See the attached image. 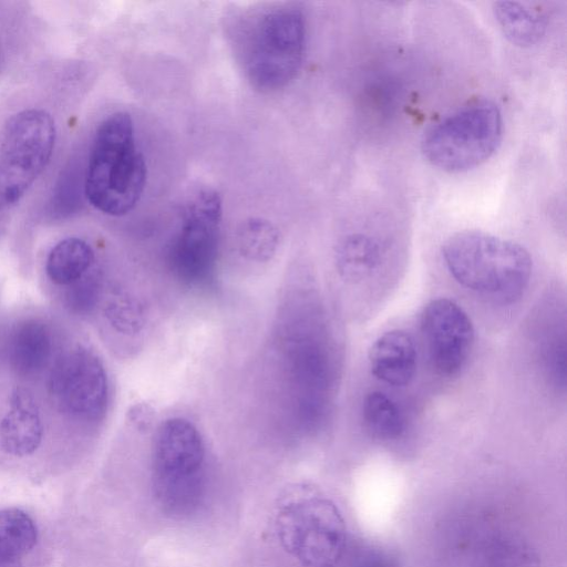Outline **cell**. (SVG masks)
Instances as JSON below:
<instances>
[{"mask_svg": "<svg viewBox=\"0 0 567 567\" xmlns=\"http://www.w3.org/2000/svg\"><path fill=\"white\" fill-rule=\"evenodd\" d=\"M50 393L60 409L83 421L99 420L105 412L107 377L101 360L86 349H75L54 364Z\"/></svg>", "mask_w": 567, "mask_h": 567, "instance_id": "9", "label": "cell"}, {"mask_svg": "<svg viewBox=\"0 0 567 567\" xmlns=\"http://www.w3.org/2000/svg\"><path fill=\"white\" fill-rule=\"evenodd\" d=\"M381 256V247L374 238L361 233L350 234L336 249V268L343 280L357 282L379 267Z\"/></svg>", "mask_w": 567, "mask_h": 567, "instance_id": "16", "label": "cell"}, {"mask_svg": "<svg viewBox=\"0 0 567 567\" xmlns=\"http://www.w3.org/2000/svg\"><path fill=\"white\" fill-rule=\"evenodd\" d=\"M362 415L370 434L379 440H396L404 433L405 422L400 408L380 391L370 392L364 398Z\"/></svg>", "mask_w": 567, "mask_h": 567, "instance_id": "18", "label": "cell"}, {"mask_svg": "<svg viewBox=\"0 0 567 567\" xmlns=\"http://www.w3.org/2000/svg\"><path fill=\"white\" fill-rule=\"evenodd\" d=\"M221 216L220 196L212 188H200L186 202L168 250L171 267L184 281L198 284L214 271Z\"/></svg>", "mask_w": 567, "mask_h": 567, "instance_id": "8", "label": "cell"}, {"mask_svg": "<svg viewBox=\"0 0 567 567\" xmlns=\"http://www.w3.org/2000/svg\"><path fill=\"white\" fill-rule=\"evenodd\" d=\"M503 136V115L491 100L471 101L430 126L421 140L426 161L447 173H463L485 163Z\"/></svg>", "mask_w": 567, "mask_h": 567, "instance_id": "6", "label": "cell"}, {"mask_svg": "<svg viewBox=\"0 0 567 567\" xmlns=\"http://www.w3.org/2000/svg\"><path fill=\"white\" fill-rule=\"evenodd\" d=\"M56 131L43 110H23L8 120L0 136V204L19 202L45 169Z\"/></svg>", "mask_w": 567, "mask_h": 567, "instance_id": "7", "label": "cell"}, {"mask_svg": "<svg viewBox=\"0 0 567 567\" xmlns=\"http://www.w3.org/2000/svg\"><path fill=\"white\" fill-rule=\"evenodd\" d=\"M66 293L68 306L76 311L87 310L96 299V282L85 275L73 284Z\"/></svg>", "mask_w": 567, "mask_h": 567, "instance_id": "21", "label": "cell"}, {"mask_svg": "<svg viewBox=\"0 0 567 567\" xmlns=\"http://www.w3.org/2000/svg\"><path fill=\"white\" fill-rule=\"evenodd\" d=\"M421 328L435 371L444 377L458 373L474 343V329L467 313L450 299H435L425 307Z\"/></svg>", "mask_w": 567, "mask_h": 567, "instance_id": "10", "label": "cell"}, {"mask_svg": "<svg viewBox=\"0 0 567 567\" xmlns=\"http://www.w3.org/2000/svg\"><path fill=\"white\" fill-rule=\"evenodd\" d=\"M495 20L505 38L518 47H532L545 35L546 16L526 3L498 1L493 4Z\"/></svg>", "mask_w": 567, "mask_h": 567, "instance_id": "14", "label": "cell"}, {"mask_svg": "<svg viewBox=\"0 0 567 567\" xmlns=\"http://www.w3.org/2000/svg\"><path fill=\"white\" fill-rule=\"evenodd\" d=\"M348 567H394L393 561L383 551L372 548H360L349 555Z\"/></svg>", "mask_w": 567, "mask_h": 567, "instance_id": "22", "label": "cell"}, {"mask_svg": "<svg viewBox=\"0 0 567 567\" xmlns=\"http://www.w3.org/2000/svg\"><path fill=\"white\" fill-rule=\"evenodd\" d=\"M146 179L131 115L111 114L96 128L91 146L84 179L87 200L105 215H126L140 202Z\"/></svg>", "mask_w": 567, "mask_h": 567, "instance_id": "2", "label": "cell"}, {"mask_svg": "<svg viewBox=\"0 0 567 567\" xmlns=\"http://www.w3.org/2000/svg\"><path fill=\"white\" fill-rule=\"evenodd\" d=\"M451 276L463 287L501 301H514L526 289L532 258L517 243L482 230H462L442 246Z\"/></svg>", "mask_w": 567, "mask_h": 567, "instance_id": "3", "label": "cell"}, {"mask_svg": "<svg viewBox=\"0 0 567 567\" xmlns=\"http://www.w3.org/2000/svg\"><path fill=\"white\" fill-rule=\"evenodd\" d=\"M43 436L39 406L25 390L17 389L10 398L9 409L0 421V445L11 455L32 454Z\"/></svg>", "mask_w": 567, "mask_h": 567, "instance_id": "11", "label": "cell"}, {"mask_svg": "<svg viewBox=\"0 0 567 567\" xmlns=\"http://www.w3.org/2000/svg\"><path fill=\"white\" fill-rule=\"evenodd\" d=\"M51 349V334L47 326L38 320H27L11 334L9 360L16 372L30 375L45 367Z\"/></svg>", "mask_w": 567, "mask_h": 567, "instance_id": "13", "label": "cell"}, {"mask_svg": "<svg viewBox=\"0 0 567 567\" xmlns=\"http://www.w3.org/2000/svg\"><path fill=\"white\" fill-rule=\"evenodd\" d=\"M94 262V251L83 239L69 237L50 250L45 270L56 285L69 286L89 272Z\"/></svg>", "mask_w": 567, "mask_h": 567, "instance_id": "17", "label": "cell"}, {"mask_svg": "<svg viewBox=\"0 0 567 567\" xmlns=\"http://www.w3.org/2000/svg\"><path fill=\"white\" fill-rule=\"evenodd\" d=\"M104 315L110 324L124 334H136L145 324V309L134 297L118 295L109 300Z\"/></svg>", "mask_w": 567, "mask_h": 567, "instance_id": "20", "label": "cell"}, {"mask_svg": "<svg viewBox=\"0 0 567 567\" xmlns=\"http://www.w3.org/2000/svg\"><path fill=\"white\" fill-rule=\"evenodd\" d=\"M372 374L380 381L405 386L416 372L417 354L413 339L402 330H391L380 336L369 352Z\"/></svg>", "mask_w": 567, "mask_h": 567, "instance_id": "12", "label": "cell"}, {"mask_svg": "<svg viewBox=\"0 0 567 567\" xmlns=\"http://www.w3.org/2000/svg\"><path fill=\"white\" fill-rule=\"evenodd\" d=\"M235 58L252 87L275 92L298 75L306 55L302 10L287 2L266 3L239 12L229 27Z\"/></svg>", "mask_w": 567, "mask_h": 567, "instance_id": "1", "label": "cell"}, {"mask_svg": "<svg viewBox=\"0 0 567 567\" xmlns=\"http://www.w3.org/2000/svg\"><path fill=\"white\" fill-rule=\"evenodd\" d=\"M153 415L152 408L144 403L136 404L130 410V421L140 429L151 425Z\"/></svg>", "mask_w": 567, "mask_h": 567, "instance_id": "23", "label": "cell"}, {"mask_svg": "<svg viewBox=\"0 0 567 567\" xmlns=\"http://www.w3.org/2000/svg\"><path fill=\"white\" fill-rule=\"evenodd\" d=\"M205 444L186 419L162 422L152 446L153 492L162 511L173 517L193 514L205 494Z\"/></svg>", "mask_w": 567, "mask_h": 567, "instance_id": "4", "label": "cell"}, {"mask_svg": "<svg viewBox=\"0 0 567 567\" xmlns=\"http://www.w3.org/2000/svg\"><path fill=\"white\" fill-rule=\"evenodd\" d=\"M37 542L38 528L25 512L0 509V567H22V558Z\"/></svg>", "mask_w": 567, "mask_h": 567, "instance_id": "15", "label": "cell"}, {"mask_svg": "<svg viewBox=\"0 0 567 567\" xmlns=\"http://www.w3.org/2000/svg\"><path fill=\"white\" fill-rule=\"evenodd\" d=\"M243 257L251 261H268L276 254L280 234L277 227L264 218H249L240 224L236 235Z\"/></svg>", "mask_w": 567, "mask_h": 567, "instance_id": "19", "label": "cell"}, {"mask_svg": "<svg viewBox=\"0 0 567 567\" xmlns=\"http://www.w3.org/2000/svg\"><path fill=\"white\" fill-rule=\"evenodd\" d=\"M280 544L301 567H337L346 553L347 528L337 505L315 488H296L276 514Z\"/></svg>", "mask_w": 567, "mask_h": 567, "instance_id": "5", "label": "cell"}]
</instances>
